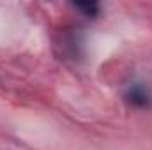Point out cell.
Instances as JSON below:
<instances>
[{
  "mask_svg": "<svg viewBox=\"0 0 152 150\" xmlns=\"http://www.w3.org/2000/svg\"><path fill=\"white\" fill-rule=\"evenodd\" d=\"M73 5L87 18H96L101 11V5L97 2H75Z\"/></svg>",
  "mask_w": 152,
  "mask_h": 150,
  "instance_id": "cell-2",
  "label": "cell"
},
{
  "mask_svg": "<svg viewBox=\"0 0 152 150\" xmlns=\"http://www.w3.org/2000/svg\"><path fill=\"white\" fill-rule=\"evenodd\" d=\"M124 97H126V101H127L129 104H133V106H136V108H145V106L151 104V92H149L147 87L142 85V83H133V85H129L127 90H126V94H124Z\"/></svg>",
  "mask_w": 152,
  "mask_h": 150,
  "instance_id": "cell-1",
  "label": "cell"
}]
</instances>
